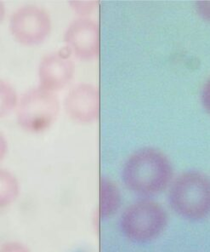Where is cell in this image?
<instances>
[{"instance_id":"cell-1","label":"cell","mask_w":210,"mask_h":252,"mask_svg":"<svg viewBox=\"0 0 210 252\" xmlns=\"http://www.w3.org/2000/svg\"><path fill=\"white\" fill-rule=\"evenodd\" d=\"M170 161L154 148H143L127 160L122 169L123 183L131 191L143 196L163 191L172 178Z\"/></svg>"},{"instance_id":"cell-2","label":"cell","mask_w":210,"mask_h":252,"mask_svg":"<svg viewBox=\"0 0 210 252\" xmlns=\"http://www.w3.org/2000/svg\"><path fill=\"white\" fill-rule=\"evenodd\" d=\"M170 205L182 218L198 220L210 213V189L208 177L198 171L180 175L173 183Z\"/></svg>"},{"instance_id":"cell-3","label":"cell","mask_w":210,"mask_h":252,"mask_svg":"<svg viewBox=\"0 0 210 252\" xmlns=\"http://www.w3.org/2000/svg\"><path fill=\"white\" fill-rule=\"evenodd\" d=\"M167 220L166 212L160 205L150 200H141L126 209L120 220V227L129 240L150 242L164 230Z\"/></svg>"},{"instance_id":"cell-4","label":"cell","mask_w":210,"mask_h":252,"mask_svg":"<svg viewBox=\"0 0 210 252\" xmlns=\"http://www.w3.org/2000/svg\"><path fill=\"white\" fill-rule=\"evenodd\" d=\"M58 113L57 96L53 92L41 87L23 95L17 109V120L29 132H42L55 122Z\"/></svg>"},{"instance_id":"cell-5","label":"cell","mask_w":210,"mask_h":252,"mask_svg":"<svg viewBox=\"0 0 210 252\" xmlns=\"http://www.w3.org/2000/svg\"><path fill=\"white\" fill-rule=\"evenodd\" d=\"M10 28L13 37L19 43L36 45L47 38L51 22L45 10L34 5H27L14 13Z\"/></svg>"},{"instance_id":"cell-6","label":"cell","mask_w":210,"mask_h":252,"mask_svg":"<svg viewBox=\"0 0 210 252\" xmlns=\"http://www.w3.org/2000/svg\"><path fill=\"white\" fill-rule=\"evenodd\" d=\"M66 48L83 60L97 57L100 46L97 23L87 17H80L70 24L65 33Z\"/></svg>"},{"instance_id":"cell-7","label":"cell","mask_w":210,"mask_h":252,"mask_svg":"<svg viewBox=\"0 0 210 252\" xmlns=\"http://www.w3.org/2000/svg\"><path fill=\"white\" fill-rule=\"evenodd\" d=\"M67 48L44 57L39 66L41 87L50 92L64 88L71 81L74 66Z\"/></svg>"},{"instance_id":"cell-8","label":"cell","mask_w":210,"mask_h":252,"mask_svg":"<svg viewBox=\"0 0 210 252\" xmlns=\"http://www.w3.org/2000/svg\"><path fill=\"white\" fill-rule=\"evenodd\" d=\"M66 114L79 123H90L99 114V93L90 85H79L72 88L65 101Z\"/></svg>"},{"instance_id":"cell-9","label":"cell","mask_w":210,"mask_h":252,"mask_svg":"<svg viewBox=\"0 0 210 252\" xmlns=\"http://www.w3.org/2000/svg\"><path fill=\"white\" fill-rule=\"evenodd\" d=\"M121 204L120 190L118 187L107 178L100 182V217L108 218L115 214Z\"/></svg>"},{"instance_id":"cell-10","label":"cell","mask_w":210,"mask_h":252,"mask_svg":"<svg viewBox=\"0 0 210 252\" xmlns=\"http://www.w3.org/2000/svg\"><path fill=\"white\" fill-rule=\"evenodd\" d=\"M0 202L1 206L9 205L16 199L18 193V185L16 179L9 172L1 170L0 172Z\"/></svg>"},{"instance_id":"cell-11","label":"cell","mask_w":210,"mask_h":252,"mask_svg":"<svg viewBox=\"0 0 210 252\" xmlns=\"http://www.w3.org/2000/svg\"><path fill=\"white\" fill-rule=\"evenodd\" d=\"M0 92H1V108L0 113L3 116L4 114H8L13 107L16 106V95L10 85L6 83L1 82L0 85Z\"/></svg>"},{"instance_id":"cell-12","label":"cell","mask_w":210,"mask_h":252,"mask_svg":"<svg viewBox=\"0 0 210 252\" xmlns=\"http://www.w3.org/2000/svg\"><path fill=\"white\" fill-rule=\"evenodd\" d=\"M72 5H73V8H74V10L77 11V12L79 13V14H81V15H84V14H89V13L91 12L92 10L94 9V6H95V2H72Z\"/></svg>"},{"instance_id":"cell-13","label":"cell","mask_w":210,"mask_h":252,"mask_svg":"<svg viewBox=\"0 0 210 252\" xmlns=\"http://www.w3.org/2000/svg\"><path fill=\"white\" fill-rule=\"evenodd\" d=\"M197 5L198 12L200 13L201 16H204V18H209V2H198Z\"/></svg>"}]
</instances>
